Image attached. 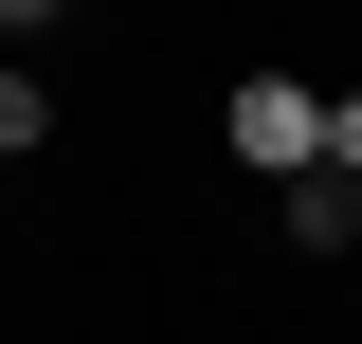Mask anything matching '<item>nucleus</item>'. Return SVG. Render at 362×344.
<instances>
[{
    "instance_id": "f257e3e1",
    "label": "nucleus",
    "mask_w": 362,
    "mask_h": 344,
    "mask_svg": "<svg viewBox=\"0 0 362 344\" xmlns=\"http://www.w3.org/2000/svg\"><path fill=\"white\" fill-rule=\"evenodd\" d=\"M218 164H254L272 200H290V181H326V73H290V55L218 73Z\"/></svg>"
},
{
    "instance_id": "f03ea898",
    "label": "nucleus",
    "mask_w": 362,
    "mask_h": 344,
    "mask_svg": "<svg viewBox=\"0 0 362 344\" xmlns=\"http://www.w3.org/2000/svg\"><path fill=\"white\" fill-rule=\"evenodd\" d=\"M272 236H290L308 272H362V181H290V200H272Z\"/></svg>"
},
{
    "instance_id": "7ed1b4c3",
    "label": "nucleus",
    "mask_w": 362,
    "mask_h": 344,
    "mask_svg": "<svg viewBox=\"0 0 362 344\" xmlns=\"http://www.w3.org/2000/svg\"><path fill=\"white\" fill-rule=\"evenodd\" d=\"M37 145H54V73H37V55H0V164H37Z\"/></svg>"
},
{
    "instance_id": "20e7f679",
    "label": "nucleus",
    "mask_w": 362,
    "mask_h": 344,
    "mask_svg": "<svg viewBox=\"0 0 362 344\" xmlns=\"http://www.w3.org/2000/svg\"><path fill=\"white\" fill-rule=\"evenodd\" d=\"M326 181H362V73H326Z\"/></svg>"
}]
</instances>
